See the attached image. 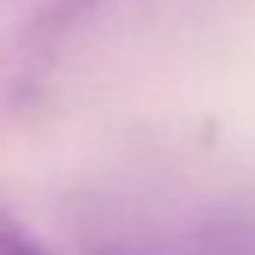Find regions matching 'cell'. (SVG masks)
Listing matches in <instances>:
<instances>
[{
	"mask_svg": "<svg viewBox=\"0 0 255 255\" xmlns=\"http://www.w3.org/2000/svg\"><path fill=\"white\" fill-rule=\"evenodd\" d=\"M154 255H255V225H233V229H210L161 248Z\"/></svg>",
	"mask_w": 255,
	"mask_h": 255,
	"instance_id": "obj_1",
	"label": "cell"
},
{
	"mask_svg": "<svg viewBox=\"0 0 255 255\" xmlns=\"http://www.w3.org/2000/svg\"><path fill=\"white\" fill-rule=\"evenodd\" d=\"M0 255H45V252L34 244L30 233H26L15 218L0 210Z\"/></svg>",
	"mask_w": 255,
	"mask_h": 255,
	"instance_id": "obj_2",
	"label": "cell"
}]
</instances>
